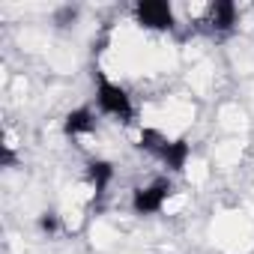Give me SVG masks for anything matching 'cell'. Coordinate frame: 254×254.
Wrapping results in <instances>:
<instances>
[{"instance_id": "cell-7", "label": "cell", "mask_w": 254, "mask_h": 254, "mask_svg": "<svg viewBox=\"0 0 254 254\" xmlns=\"http://www.w3.org/2000/svg\"><path fill=\"white\" fill-rule=\"evenodd\" d=\"M84 177H87V186H90V191H93V200H99V197L108 191L111 180H114V165L105 162V159H90Z\"/></svg>"}, {"instance_id": "cell-3", "label": "cell", "mask_w": 254, "mask_h": 254, "mask_svg": "<svg viewBox=\"0 0 254 254\" xmlns=\"http://www.w3.org/2000/svg\"><path fill=\"white\" fill-rule=\"evenodd\" d=\"M174 194V186L168 177H159L141 189L132 191V212L135 215H156V212H165L168 209V200Z\"/></svg>"}, {"instance_id": "cell-9", "label": "cell", "mask_w": 254, "mask_h": 254, "mask_svg": "<svg viewBox=\"0 0 254 254\" xmlns=\"http://www.w3.org/2000/svg\"><path fill=\"white\" fill-rule=\"evenodd\" d=\"M75 15H78V12H75L72 6H66V9H60V12H57V24H60V27H66V24H72V21H75Z\"/></svg>"}, {"instance_id": "cell-4", "label": "cell", "mask_w": 254, "mask_h": 254, "mask_svg": "<svg viewBox=\"0 0 254 254\" xmlns=\"http://www.w3.org/2000/svg\"><path fill=\"white\" fill-rule=\"evenodd\" d=\"M132 15H135V24H141L144 30H156V33H168L177 24V12L168 0H138Z\"/></svg>"}, {"instance_id": "cell-6", "label": "cell", "mask_w": 254, "mask_h": 254, "mask_svg": "<svg viewBox=\"0 0 254 254\" xmlns=\"http://www.w3.org/2000/svg\"><path fill=\"white\" fill-rule=\"evenodd\" d=\"M63 132H66V138H72V141L90 138V135L96 132V114H93L90 108H75V111H69L66 120H63Z\"/></svg>"}, {"instance_id": "cell-1", "label": "cell", "mask_w": 254, "mask_h": 254, "mask_svg": "<svg viewBox=\"0 0 254 254\" xmlns=\"http://www.w3.org/2000/svg\"><path fill=\"white\" fill-rule=\"evenodd\" d=\"M138 144H141V150H147L153 159H159L165 168H171L177 174L186 168V162L191 156V144L186 138H171L159 129H141Z\"/></svg>"}, {"instance_id": "cell-2", "label": "cell", "mask_w": 254, "mask_h": 254, "mask_svg": "<svg viewBox=\"0 0 254 254\" xmlns=\"http://www.w3.org/2000/svg\"><path fill=\"white\" fill-rule=\"evenodd\" d=\"M96 108H99V114H105L117 123H132V117H135V102H132L129 90L114 84L102 72H99V84H96Z\"/></svg>"}, {"instance_id": "cell-5", "label": "cell", "mask_w": 254, "mask_h": 254, "mask_svg": "<svg viewBox=\"0 0 254 254\" xmlns=\"http://www.w3.org/2000/svg\"><path fill=\"white\" fill-rule=\"evenodd\" d=\"M239 21V6L230 0H215V3L200 6V24L209 33H230Z\"/></svg>"}, {"instance_id": "cell-8", "label": "cell", "mask_w": 254, "mask_h": 254, "mask_svg": "<svg viewBox=\"0 0 254 254\" xmlns=\"http://www.w3.org/2000/svg\"><path fill=\"white\" fill-rule=\"evenodd\" d=\"M39 230L48 233V236H54V233L60 230V215H57V212H42V215H39Z\"/></svg>"}]
</instances>
